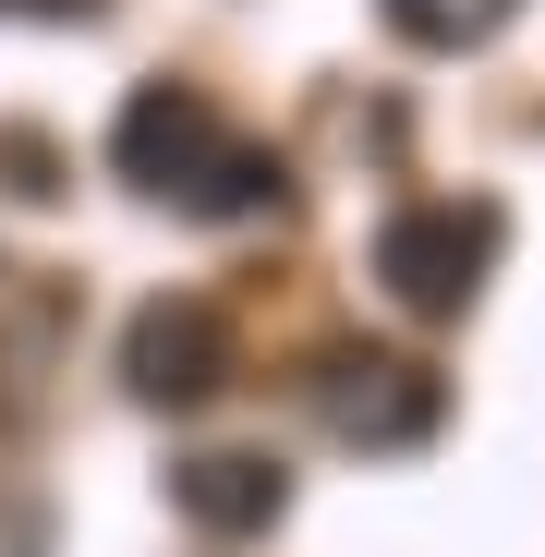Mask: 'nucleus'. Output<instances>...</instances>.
<instances>
[{
	"instance_id": "1",
	"label": "nucleus",
	"mask_w": 545,
	"mask_h": 557,
	"mask_svg": "<svg viewBox=\"0 0 545 557\" xmlns=\"http://www.w3.org/2000/svg\"><path fill=\"white\" fill-rule=\"evenodd\" d=\"M497 243H509V219H497L485 195H473V207H400V219L376 231V278H388L400 315H461V304L485 292Z\"/></svg>"
},
{
	"instance_id": "2",
	"label": "nucleus",
	"mask_w": 545,
	"mask_h": 557,
	"mask_svg": "<svg viewBox=\"0 0 545 557\" xmlns=\"http://www.w3.org/2000/svg\"><path fill=\"white\" fill-rule=\"evenodd\" d=\"M122 388H134L146 412H195V400H219V388H231V315L195 304V292L134 304V327H122Z\"/></svg>"
},
{
	"instance_id": "3",
	"label": "nucleus",
	"mask_w": 545,
	"mask_h": 557,
	"mask_svg": "<svg viewBox=\"0 0 545 557\" xmlns=\"http://www.w3.org/2000/svg\"><path fill=\"white\" fill-rule=\"evenodd\" d=\"M315 412H327L339 448H424L448 388L400 351H315Z\"/></svg>"
},
{
	"instance_id": "4",
	"label": "nucleus",
	"mask_w": 545,
	"mask_h": 557,
	"mask_svg": "<svg viewBox=\"0 0 545 557\" xmlns=\"http://www.w3.org/2000/svg\"><path fill=\"white\" fill-rule=\"evenodd\" d=\"M219 146H231V134H219V110L195 98V85H134L122 122H110V170L134 182V195H170V207L207 182Z\"/></svg>"
},
{
	"instance_id": "5",
	"label": "nucleus",
	"mask_w": 545,
	"mask_h": 557,
	"mask_svg": "<svg viewBox=\"0 0 545 557\" xmlns=\"http://www.w3.org/2000/svg\"><path fill=\"white\" fill-rule=\"evenodd\" d=\"M170 509L195 533H219V545H243V533H267L292 509V473L267 448H195V460H170Z\"/></svg>"
},
{
	"instance_id": "6",
	"label": "nucleus",
	"mask_w": 545,
	"mask_h": 557,
	"mask_svg": "<svg viewBox=\"0 0 545 557\" xmlns=\"http://www.w3.org/2000/svg\"><path fill=\"white\" fill-rule=\"evenodd\" d=\"M280 195H292V170L267 158V146H219L182 207H195V219H280Z\"/></svg>"
},
{
	"instance_id": "7",
	"label": "nucleus",
	"mask_w": 545,
	"mask_h": 557,
	"mask_svg": "<svg viewBox=\"0 0 545 557\" xmlns=\"http://www.w3.org/2000/svg\"><path fill=\"white\" fill-rule=\"evenodd\" d=\"M376 13H388L412 49H485V37L521 13V0H376Z\"/></svg>"
},
{
	"instance_id": "8",
	"label": "nucleus",
	"mask_w": 545,
	"mask_h": 557,
	"mask_svg": "<svg viewBox=\"0 0 545 557\" xmlns=\"http://www.w3.org/2000/svg\"><path fill=\"white\" fill-rule=\"evenodd\" d=\"M110 0H0V25H98Z\"/></svg>"
}]
</instances>
